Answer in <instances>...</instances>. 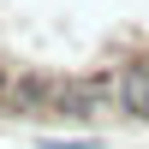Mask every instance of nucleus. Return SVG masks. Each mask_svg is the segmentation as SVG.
Segmentation results:
<instances>
[{
  "label": "nucleus",
  "instance_id": "nucleus-1",
  "mask_svg": "<svg viewBox=\"0 0 149 149\" xmlns=\"http://www.w3.org/2000/svg\"><path fill=\"white\" fill-rule=\"evenodd\" d=\"M113 107L125 119H149V60H131L113 78Z\"/></svg>",
  "mask_w": 149,
  "mask_h": 149
}]
</instances>
